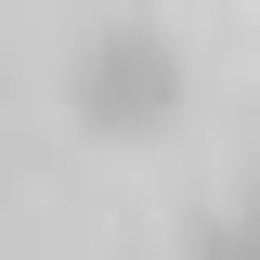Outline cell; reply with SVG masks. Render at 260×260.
<instances>
[{
	"mask_svg": "<svg viewBox=\"0 0 260 260\" xmlns=\"http://www.w3.org/2000/svg\"><path fill=\"white\" fill-rule=\"evenodd\" d=\"M65 104H78V130H104V143H156V130L182 117V52H169L156 26H104L91 52L65 65Z\"/></svg>",
	"mask_w": 260,
	"mask_h": 260,
	"instance_id": "obj_1",
	"label": "cell"
},
{
	"mask_svg": "<svg viewBox=\"0 0 260 260\" xmlns=\"http://www.w3.org/2000/svg\"><path fill=\"white\" fill-rule=\"evenodd\" d=\"M234 221H260V169H247V208H234Z\"/></svg>",
	"mask_w": 260,
	"mask_h": 260,
	"instance_id": "obj_3",
	"label": "cell"
},
{
	"mask_svg": "<svg viewBox=\"0 0 260 260\" xmlns=\"http://www.w3.org/2000/svg\"><path fill=\"white\" fill-rule=\"evenodd\" d=\"M182 260H260V221H234V208H221V221L182 234Z\"/></svg>",
	"mask_w": 260,
	"mask_h": 260,
	"instance_id": "obj_2",
	"label": "cell"
}]
</instances>
